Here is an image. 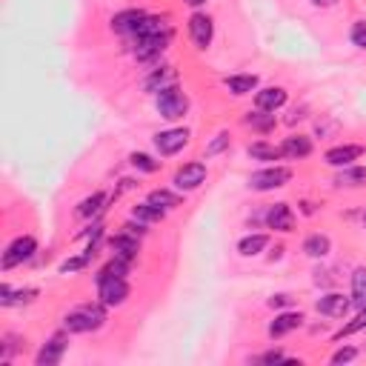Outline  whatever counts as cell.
I'll use <instances>...</instances> for the list:
<instances>
[{
    "mask_svg": "<svg viewBox=\"0 0 366 366\" xmlns=\"http://www.w3.org/2000/svg\"><path fill=\"white\" fill-rule=\"evenodd\" d=\"M66 352V338L63 335H54L41 352H37V366H54L57 360L63 358Z\"/></svg>",
    "mask_w": 366,
    "mask_h": 366,
    "instance_id": "13",
    "label": "cell"
},
{
    "mask_svg": "<svg viewBox=\"0 0 366 366\" xmlns=\"http://www.w3.org/2000/svg\"><path fill=\"white\" fill-rule=\"evenodd\" d=\"M126 269H129V261H123V258H114L112 263H106V266L101 269L98 281H101V278H123V275H126Z\"/></svg>",
    "mask_w": 366,
    "mask_h": 366,
    "instance_id": "30",
    "label": "cell"
},
{
    "mask_svg": "<svg viewBox=\"0 0 366 366\" xmlns=\"http://www.w3.org/2000/svg\"><path fill=\"white\" fill-rule=\"evenodd\" d=\"M163 32H172L169 29V23L166 21H161V17H143V21H141V26H138V32H134V37H138V41H141V37H149V34H163Z\"/></svg>",
    "mask_w": 366,
    "mask_h": 366,
    "instance_id": "21",
    "label": "cell"
},
{
    "mask_svg": "<svg viewBox=\"0 0 366 366\" xmlns=\"http://www.w3.org/2000/svg\"><path fill=\"white\" fill-rule=\"evenodd\" d=\"M303 252L309 255V258H323V255H329V238L326 235H309L303 243Z\"/></svg>",
    "mask_w": 366,
    "mask_h": 366,
    "instance_id": "23",
    "label": "cell"
},
{
    "mask_svg": "<svg viewBox=\"0 0 366 366\" xmlns=\"http://www.w3.org/2000/svg\"><path fill=\"white\" fill-rule=\"evenodd\" d=\"M292 181V172L286 166H269V169H261L249 178V186L258 189V192H269V189H281Z\"/></svg>",
    "mask_w": 366,
    "mask_h": 366,
    "instance_id": "3",
    "label": "cell"
},
{
    "mask_svg": "<svg viewBox=\"0 0 366 366\" xmlns=\"http://www.w3.org/2000/svg\"><path fill=\"white\" fill-rule=\"evenodd\" d=\"M349 37H352V43L358 49H366V23H355L352 32H349Z\"/></svg>",
    "mask_w": 366,
    "mask_h": 366,
    "instance_id": "35",
    "label": "cell"
},
{
    "mask_svg": "<svg viewBox=\"0 0 366 366\" xmlns=\"http://www.w3.org/2000/svg\"><path fill=\"white\" fill-rule=\"evenodd\" d=\"M289 303V298L286 295H275L272 301H269V306H272V309H275V306H286Z\"/></svg>",
    "mask_w": 366,
    "mask_h": 366,
    "instance_id": "39",
    "label": "cell"
},
{
    "mask_svg": "<svg viewBox=\"0 0 366 366\" xmlns=\"http://www.w3.org/2000/svg\"><path fill=\"white\" fill-rule=\"evenodd\" d=\"M281 152L286 158L301 161V158H309L312 155V141L306 134H295V138H286V143L281 146Z\"/></svg>",
    "mask_w": 366,
    "mask_h": 366,
    "instance_id": "17",
    "label": "cell"
},
{
    "mask_svg": "<svg viewBox=\"0 0 366 366\" xmlns=\"http://www.w3.org/2000/svg\"><path fill=\"white\" fill-rule=\"evenodd\" d=\"M186 3H189V6H203L206 0H186Z\"/></svg>",
    "mask_w": 366,
    "mask_h": 366,
    "instance_id": "41",
    "label": "cell"
},
{
    "mask_svg": "<svg viewBox=\"0 0 366 366\" xmlns=\"http://www.w3.org/2000/svg\"><path fill=\"white\" fill-rule=\"evenodd\" d=\"M143 12H138V9H129V12H121V14H114L112 17V29L114 32H121V34H134L138 32V26H141V21H143Z\"/></svg>",
    "mask_w": 366,
    "mask_h": 366,
    "instance_id": "15",
    "label": "cell"
},
{
    "mask_svg": "<svg viewBox=\"0 0 366 366\" xmlns=\"http://www.w3.org/2000/svg\"><path fill=\"white\" fill-rule=\"evenodd\" d=\"M103 195H101V192H98V195H92V198H86L81 206H78V215L81 218H92V215H98V212L103 209Z\"/></svg>",
    "mask_w": 366,
    "mask_h": 366,
    "instance_id": "29",
    "label": "cell"
},
{
    "mask_svg": "<svg viewBox=\"0 0 366 366\" xmlns=\"http://www.w3.org/2000/svg\"><path fill=\"white\" fill-rule=\"evenodd\" d=\"M189 109V98L178 89V86H166L161 94H158V112H161V118L166 121H178L183 118Z\"/></svg>",
    "mask_w": 366,
    "mask_h": 366,
    "instance_id": "2",
    "label": "cell"
},
{
    "mask_svg": "<svg viewBox=\"0 0 366 366\" xmlns=\"http://www.w3.org/2000/svg\"><path fill=\"white\" fill-rule=\"evenodd\" d=\"M163 215H166V212L158 209V206H152L149 201H146L143 206H134V209H132V218L141 221V223H155V221H161Z\"/></svg>",
    "mask_w": 366,
    "mask_h": 366,
    "instance_id": "24",
    "label": "cell"
},
{
    "mask_svg": "<svg viewBox=\"0 0 366 366\" xmlns=\"http://www.w3.org/2000/svg\"><path fill=\"white\" fill-rule=\"evenodd\" d=\"M281 360H286V358H283V352H278V349L261 355V363H281Z\"/></svg>",
    "mask_w": 366,
    "mask_h": 366,
    "instance_id": "38",
    "label": "cell"
},
{
    "mask_svg": "<svg viewBox=\"0 0 366 366\" xmlns=\"http://www.w3.org/2000/svg\"><path fill=\"white\" fill-rule=\"evenodd\" d=\"M352 303L358 309H366V269H355L352 275Z\"/></svg>",
    "mask_w": 366,
    "mask_h": 366,
    "instance_id": "22",
    "label": "cell"
},
{
    "mask_svg": "<svg viewBox=\"0 0 366 366\" xmlns=\"http://www.w3.org/2000/svg\"><path fill=\"white\" fill-rule=\"evenodd\" d=\"M186 143H189L186 129H169V132L155 134V146H158L161 155H175V152H181Z\"/></svg>",
    "mask_w": 366,
    "mask_h": 366,
    "instance_id": "9",
    "label": "cell"
},
{
    "mask_svg": "<svg viewBox=\"0 0 366 366\" xmlns=\"http://www.w3.org/2000/svg\"><path fill=\"white\" fill-rule=\"evenodd\" d=\"M301 323H303V315L301 312H283V315H278L272 323H269V335H272V338H283V335H289L292 329H298Z\"/></svg>",
    "mask_w": 366,
    "mask_h": 366,
    "instance_id": "16",
    "label": "cell"
},
{
    "mask_svg": "<svg viewBox=\"0 0 366 366\" xmlns=\"http://www.w3.org/2000/svg\"><path fill=\"white\" fill-rule=\"evenodd\" d=\"M226 86L232 94H249L258 89V78L255 74H235V78H226Z\"/></svg>",
    "mask_w": 366,
    "mask_h": 366,
    "instance_id": "20",
    "label": "cell"
},
{
    "mask_svg": "<svg viewBox=\"0 0 366 366\" xmlns=\"http://www.w3.org/2000/svg\"><path fill=\"white\" fill-rule=\"evenodd\" d=\"M206 181V166L203 163H186L175 172V186L181 192H192V189H198L201 183Z\"/></svg>",
    "mask_w": 366,
    "mask_h": 366,
    "instance_id": "6",
    "label": "cell"
},
{
    "mask_svg": "<svg viewBox=\"0 0 366 366\" xmlns=\"http://www.w3.org/2000/svg\"><path fill=\"white\" fill-rule=\"evenodd\" d=\"M226 146H229V134H226V132H221V134H218V138H215V141H212V143H209V149H206V155H218V152H223Z\"/></svg>",
    "mask_w": 366,
    "mask_h": 366,
    "instance_id": "36",
    "label": "cell"
},
{
    "mask_svg": "<svg viewBox=\"0 0 366 366\" xmlns=\"http://www.w3.org/2000/svg\"><path fill=\"white\" fill-rule=\"evenodd\" d=\"M266 223L272 226V229H278V232H292V226H295V215H292V209H289L286 203H275L272 209H269Z\"/></svg>",
    "mask_w": 366,
    "mask_h": 366,
    "instance_id": "10",
    "label": "cell"
},
{
    "mask_svg": "<svg viewBox=\"0 0 366 366\" xmlns=\"http://www.w3.org/2000/svg\"><path fill=\"white\" fill-rule=\"evenodd\" d=\"M89 258H92V252H89V255H83V258H72V261H66V263L61 266V272H63V275L78 272V269H83V266L89 263Z\"/></svg>",
    "mask_w": 366,
    "mask_h": 366,
    "instance_id": "33",
    "label": "cell"
},
{
    "mask_svg": "<svg viewBox=\"0 0 366 366\" xmlns=\"http://www.w3.org/2000/svg\"><path fill=\"white\" fill-rule=\"evenodd\" d=\"M132 166L141 169V172H158V161H152L149 155H141V152L132 155Z\"/></svg>",
    "mask_w": 366,
    "mask_h": 366,
    "instance_id": "32",
    "label": "cell"
},
{
    "mask_svg": "<svg viewBox=\"0 0 366 366\" xmlns=\"http://www.w3.org/2000/svg\"><path fill=\"white\" fill-rule=\"evenodd\" d=\"M149 203L152 206H158V209H172V206H178L181 201L175 198V195H169V192H163V189H158V192H152V195H149Z\"/></svg>",
    "mask_w": 366,
    "mask_h": 366,
    "instance_id": "31",
    "label": "cell"
},
{
    "mask_svg": "<svg viewBox=\"0 0 366 366\" xmlns=\"http://www.w3.org/2000/svg\"><path fill=\"white\" fill-rule=\"evenodd\" d=\"M246 123L252 126V129H258V132H269V129L275 126V114H261V109H258L255 114L249 112V114H246Z\"/></svg>",
    "mask_w": 366,
    "mask_h": 366,
    "instance_id": "28",
    "label": "cell"
},
{
    "mask_svg": "<svg viewBox=\"0 0 366 366\" xmlns=\"http://www.w3.org/2000/svg\"><path fill=\"white\" fill-rule=\"evenodd\" d=\"M355 349H338L335 355H332V363H349V360H355Z\"/></svg>",
    "mask_w": 366,
    "mask_h": 366,
    "instance_id": "37",
    "label": "cell"
},
{
    "mask_svg": "<svg viewBox=\"0 0 366 366\" xmlns=\"http://www.w3.org/2000/svg\"><path fill=\"white\" fill-rule=\"evenodd\" d=\"M286 103V92L281 89V86H269V89H261L258 94H255V106L261 109V112H275V109H281Z\"/></svg>",
    "mask_w": 366,
    "mask_h": 366,
    "instance_id": "12",
    "label": "cell"
},
{
    "mask_svg": "<svg viewBox=\"0 0 366 366\" xmlns=\"http://www.w3.org/2000/svg\"><path fill=\"white\" fill-rule=\"evenodd\" d=\"M212 34H215V26H212L209 14L195 12L189 17V37H192V43H195L198 49H206L212 43Z\"/></svg>",
    "mask_w": 366,
    "mask_h": 366,
    "instance_id": "5",
    "label": "cell"
},
{
    "mask_svg": "<svg viewBox=\"0 0 366 366\" xmlns=\"http://www.w3.org/2000/svg\"><path fill=\"white\" fill-rule=\"evenodd\" d=\"M338 186H360L366 183V169L363 166H355V169H343L340 175L335 178Z\"/></svg>",
    "mask_w": 366,
    "mask_h": 366,
    "instance_id": "26",
    "label": "cell"
},
{
    "mask_svg": "<svg viewBox=\"0 0 366 366\" xmlns=\"http://www.w3.org/2000/svg\"><path fill=\"white\" fill-rule=\"evenodd\" d=\"M175 81H178V74H175V69L172 66H163V69H158L152 78H146V92H163L166 86H175Z\"/></svg>",
    "mask_w": 366,
    "mask_h": 366,
    "instance_id": "19",
    "label": "cell"
},
{
    "mask_svg": "<svg viewBox=\"0 0 366 366\" xmlns=\"http://www.w3.org/2000/svg\"><path fill=\"white\" fill-rule=\"evenodd\" d=\"M318 312L321 315H329V318H343L349 312V301H346L340 292H329L318 301Z\"/></svg>",
    "mask_w": 366,
    "mask_h": 366,
    "instance_id": "11",
    "label": "cell"
},
{
    "mask_svg": "<svg viewBox=\"0 0 366 366\" xmlns=\"http://www.w3.org/2000/svg\"><path fill=\"white\" fill-rule=\"evenodd\" d=\"M98 292L103 306H121L129 298V286L123 278H101L98 281Z\"/></svg>",
    "mask_w": 366,
    "mask_h": 366,
    "instance_id": "4",
    "label": "cell"
},
{
    "mask_svg": "<svg viewBox=\"0 0 366 366\" xmlns=\"http://www.w3.org/2000/svg\"><path fill=\"white\" fill-rule=\"evenodd\" d=\"M266 243H269L266 235H249V238H243V241L238 243V252L246 255V258H252V255L261 252V249H266Z\"/></svg>",
    "mask_w": 366,
    "mask_h": 366,
    "instance_id": "25",
    "label": "cell"
},
{
    "mask_svg": "<svg viewBox=\"0 0 366 366\" xmlns=\"http://www.w3.org/2000/svg\"><path fill=\"white\" fill-rule=\"evenodd\" d=\"M34 249H37V243H34V238H17L9 249H6V255H3V269H12V266H17V263H23V261H29L32 255H34Z\"/></svg>",
    "mask_w": 366,
    "mask_h": 366,
    "instance_id": "8",
    "label": "cell"
},
{
    "mask_svg": "<svg viewBox=\"0 0 366 366\" xmlns=\"http://www.w3.org/2000/svg\"><path fill=\"white\" fill-rule=\"evenodd\" d=\"M363 155V146H335L326 152V163L329 166H349Z\"/></svg>",
    "mask_w": 366,
    "mask_h": 366,
    "instance_id": "18",
    "label": "cell"
},
{
    "mask_svg": "<svg viewBox=\"0 0 366 366\" xmlns=\"http://www.w3.org/2000/svg\"><path fill=\"white\" fill-rule=\"evenodd\" d=\"M249 155H252L255 161H278L283 152L275 149V146H269V143H252V146H249Z\"/></svg>",
    "mask_w": 366,
    "mask_h": 366,
    "instance_id": "27",
    "label": "cell"
},
{
    "mask_svg": "<svg viewBox=\"0 0 366 366\" xmlns=\"http://www.w3.org/2000/svg\"><path fill=\"white\" fill-rule=\"evenodd\" d=\"M363 326H366V309H360V315L349 323V326H343V329L338 332V338H343V335H352V332H358V329H363Z\"/></svg>",
    "mask_w": 366,
    "mask_h": 366,
    "instance_id": "34",
    "label": "cell"
},
{
    "mask_svg": "<svg viewBox=\"0 0 366 366\" xmlns=\"http://www.w3.org/2000/svg\"><path fill=\"white\" fill-rule=\"evenodd\" d=\"M106 321V312L101 309V306H78V309H72L66 318H63V326L69 332H94L101 329Z\"/></svg>",
    "mask_w": 366,
    "mask_h": 366,
    "instance_id": "1",
    "label": "cell"
},
{
    "mask_svg": "<svg viewBox=\"0 0 366 366\" xmlns=\"http://www.w3.org/2000/svg\"><path fill=\"white\" fill-rule=\"evenodd\" d=\"M172 32H163V34H149V37H141L138 43H134V54H138V61H152V57H161V52L166 49Z\"/></svg>",
    "mask_w": 366,
    "mask_h": 366,
    "instance_id": "7",
    "label": "cell"
},
{
    "mask_svg": "<svg viewBox=\"0 0 366 366\" xmlns=\"http://www.w3.org/2000/svg\"><path fill=\"white\" fill-rule=\"evenodd\" d=\"M312 3H315V6H323V9H326V6H335L338 0H312Z\"/></svg>",
    "mask_w": 366,
    "mask_h": 366,
    "instance_id": "40",
    "label": "cell"
},
{
    "mask_svg": "<svg viewBox=\"0 0 366 366\" xmlns=\"http://www.w3.org/2000/svg\"><path fill=\"white\" fill-rule=\"evenodd\" d=\"M112 252L114 258H123V261H134L138 258V238L129 235V232H121V235H114L112 238Z\"/></svg>",
    "mask_w": 366,
    "mask_h": 366,
    "instance_id": "14",
    "label": "cell"
}]
</instances>
